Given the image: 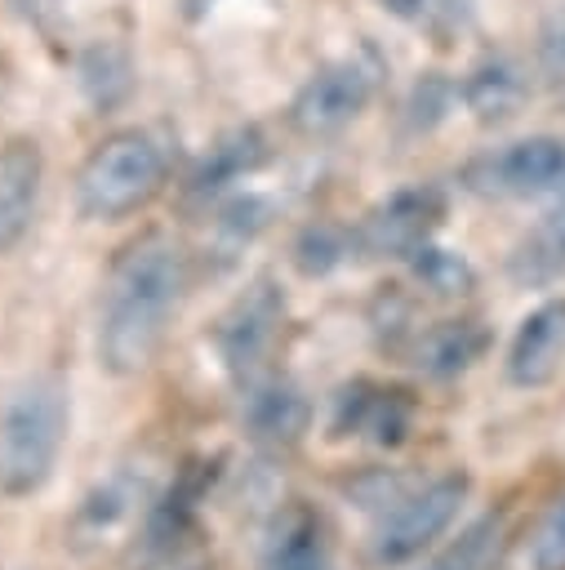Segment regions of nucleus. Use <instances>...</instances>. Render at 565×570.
Masks as SVG:
<instances>
[{"instance_id":"nucleus-4","label":"nucleus","mask_w":565,"mask_h":570,"mask_svg":"<svg viewBox=\"0 0 565 570\" xmlns=\"http://www.w3.org/2000/svg\"><path fill=\"white\" fill-rule=\"evenodd\" d=\"M467 490H472L467 472H445V476H432L427 485L387 494L378 508V521L365 534V566L391 570L427 552L454 525L458 508L467 503Z\"/></svg>"},{"instance_id":"nucleus-28","label":"nucleus","mask_w":565,"mask_h":570,"mask_svg":"<svg viewBox=\"0 0 565 570\" xmlns=\"http://www.w3.org/2000/svg\"><path fill=\"white\" fill-rule=\"evenodd\" d=\"M9 4H13V13H22L27 22H40V18H49L62 0H9Z\"/></svg>"},{"instance_id":"nucleus-15","label":"nucleus","mask_w":565,"mask_h":570,"mask_svg":"<svg viewBox=\"0 0 565 570\" xmlns=\"http://www.w3.org/2000/svg\"><path fill=\"white\" fill-rule=\"evenodd\" d=\"M262 160H267V138H262L254 125H249V129H231V134H222V138L205 151V160L196 165V174H191V196H196V200H214V196H222L231 183L249 178Z\"/></svg>"},{"instance_id":"nucleus-6","label":"nucleus","mask_w":565,"mask_h":570,"mask_svg":"<svg viewBox=\"0 0 565 570\" xmlns=\"http://www.w3.org/2000/svg\"><path fill=\"white\" fill-rule=\"evenodd\" d=\"M463 187L485 200H529L552 196L565 187V138L529 134L516 142H503L494 151H480L463 165Z\"/></svg>"},{"instance_id":"nucleus-20","label":"nucleus","mask_w":565,"mask_h":570,"mask_svg":"<svg viewBox=\"0 0 565 570\" xmlns=\"http://www.w3.org/2000/svg\"><path fill=\"white\" fill-rule=\"evenodd\" d=\"M503 543V521L489 512L480 521H472L449 548H440L423 570H489Z\"/></svg>"},{"instance_id":"nucleus-16","label":"nucleus","mask_w":565,"mask_h":570,"mask_svg":"<svg viewBox=\"0 0 565 570\" xmlns=\"http://www.w3.org/2000/svg\"><path fill=\"white\" fill-rule=\"evenodd\" d=\"M485 347H489V330L476 316H458V321L432 325L418 338L414 356H418V370H427L432 379H458L485 356Z\"/></svg>"},{"instance_id":"nucleus-5","label":"nucleus","mask_w":565,"mask_h":570,"mask_svg":"<svg viewBox=\"0 0 565 570\" xmlns=\"http://www.w3.org/2000/svg\"><path fill=\"white\" fill-rule=\"evenodd\" d=\"M378 80H383V62L369 49L329 58L289 98V125L303 138H334L374 102Z\"/></svg>"},{"instance_id":"nucleus-1","label":"nucleus","mask_w":565,"mask_h":570,"mask_svg":"<svg viewBox=\"0 0 565 570\" xmlns=\"http://www.w3.org/2000/svg\"><path fill=\"white\" fill-rule=\"evenodd\" d=\"M191 289V254L169 232L133 236L107 267L98 294V365L111 374H142Z\"/></svg>"},{"instance_id":"nucleus-18","label":"nucleus","mask_w":565,"mask_h":570,"mask_svg":"<svg viewBox=\"0 0 565 570\" xmlns=\"http://www.w3.org/2000/svg\"><path fill=\"white\" fill-rule=\"evenodd\" d=\"M387 18L405 22L409 31L436 40V45H449L458 40L472 18H476V0H374Z\"/></svg>"},{"instance_id":"nucleus-11","label":"nucleus","mask_w":565,"mask_h":570,"mask_svg":"<svg viewBox=\"0 0 565 570\" xmlns=\"http://www.w3.org/2000/svg\"><path fill=\"white\" fill-rule=\"evenodd\" d=\"M565 365V298L538 303L507 343V379L516 387H543Z\"/></svg>"},{"instance_id":"nucleus-9","label":"nucleus","mask_w":565,"mask_h":570,"mask_svg":"<svg viewBox=\"0 0 565 570\" xmlns=\"http://www.w3.org/2000/svg\"><path fill=\"white\" fill-rule=\"evenodd\" d=\"M414 428V396L405 387L378 379H351L329 401V436L334 441H369L378 450H396Z\"/></svg>"},{"instance_id":"nucleus-25","label":"nucleus","mask_w":565,"mask_h":570,"mask_svg":"<svg viewBox=\"0 0 565 570\" xmlns=\"http://www.w3.org/2000/svg\"><path fill=\"white\" fill-rule=\"evenodd\" d=\"M458 98V85H449V80H440L436 71L427 76V80H418L414 85V94H409V102H405V111H409V120H418L423 129L427 125H436L445 111H449V102Z\"/></svg>"},{"instance_id":"nucleus-22","label":"nucleus","mask_w":565,"mask_h":570,"mask_svg":"<svg viewBox=\"0 0 565 570\" xmlns=\"http://www.w3.org/2000/svg\"><path fill=\"white\" fill-rule=\"evenodd\" d=\"M80 85L98 107H111L129 94V58L111 45H93L80 58Z\"/></svg>"},{"instance_id":"nucleus-8","label":"nucleus","mask_w":565,"mask_h":570,"mask_svg":"<svg viewBox=\"0 0 565 570\" xmlns=\"http://www.w3.org/2000/svg\"><path fill=\"white\" fill-rule=\"evenodd\" d=\"M285 325V294L271 276H258L249 289L231 298V307L214 325V352L227 365V374L245 387L262 374V361L276 347V334Z\"/></svg>"},{"instance_id":"nucleus-27","label":"nucleus","mask_w":565,"mask_h":570,"mask_svg":"<svg viewBox=\"0 0 565 570\" xmlns=\"http://www.w3.org/2000/svg\"><path fill=\"white\" fill-rule=\"evenodd\" d=\"M151 570H209V561L200 552H187V548L169 543V548H160V561Z\"/></svg>"},{"instance_id":"nucleus-10","label":"nucleus","mask_w":565,"mask_h":570,"mask_svg":"<svg viewBox=\"0 0 565 570\" xmlns=\"http://www.w3.org/2000/svg\"><path fill=\"white\" fill-rule=\"evenodd\" d=\"M245 432L267 445V450H294L303 432L311 428V401L303 387L285 374H258L245 383V405H240Z\"/></svg>"},{"instance_id":"nucleus-7","label":"nucleus","mask_w":565,"mask_h":570,"mask_svg":"<svg viewBox=\"0 0 565 570\" xmlns=\"http://www.w3.org/2000/svg\"><path fill=\"white\" fill-rule=\"evenodd\" d=\"M449 214V200L436 183H414L391 196H383L365 218L351 227V245L360 258H414L423 245L436 240L440 223Z\"/></svg>"},{"instance_id":"nucleus-2","label":"nucleus","mask_w":565,"mask_h":570,"mask_svg":"<svg viewBox=\"0 0 565 570\" xmlns=\"http://www.w3.org/2000/svg\"><path fill=\"white\" fill-rule=\"evenodd\" d=\"M71 428V396L58 374H31L0 401V494L27 499L49 485Z\"/></svg>"},{"instance_id":"nucleus-21","label":"nucleus","mask_w":565,"mask_h":570,"mask_svg":"<svg viewBox=\"0 0 565 570\" xmlns=\"http://www.w3.org/2000/svg\"><path fill=\"white\" fill-rule=\"evenodd\" d=\"M347 254H356L351 227L311 223V227H303L298 240H294V267H298L303 276H329L338 263H347Z\"/></svg>"},{"instance_id":"nucleus-14","label":"nucleus","mask_w":565,"mask_h":570,"mask_svg":"<svg viewBox=\"0 0 565 570\" xmlns=\"http://www.w3.org/2000/svg\"><path fill=\"white\" fill-rule=\"evenodd\" d=\"M529 94V76L512 53H485L463 80H458V98L463 107L480 120V125H498L507 116L521 111Z\"/></svg>"},{"instance_id":"nucleus-17","label":"nucleus","mask_w":565,"mask_h":570,"mask_svg":"<svg viewBox=\"0 0 565 570\" xmlns=\"http://www.w3.org/2000/svg\"><path fill=\"white\" fill-rule=\"evenodd\" d=\"M267 570H334L325 521L311 508H289L267 543Z\"/></svg>"},{"instance_id":"nucleus-12","label":"nucleus","mask_w":565,"mask_h":570,"mask_svg":"<svg viewBox=\"0 0 565 570\" xmlns=\"http://www.w3.org/2000/svg\"><path fill=\"white\" fill-rule=\"evenodd\" d=\"M44 183V156L36 138H9L0 147V254L13 249L40 205Z\"/></svg>"},{"instance_id":"nucleus-13","label":"nucleus","mask_w":565,"mask_h":570,"mask_svg":"<svg viewBox=\"0 0 565 570\" xmlns=\"http://www.w3.org/2000/svg\"><path fill=\"white\" fill-rule=\"evenodd\" d=\"M507 276L521 289H538L565 276V187L552 191V205L534 218V227L512 245Z\"/></svg>"},{"instance_id":"nucleus-24","label":"nucleus","mask_w":565,"mask_h":570,"mask_svg":"<svg viewBox=\"0 0 565 570\" xmlns=\"http://www.w3.org/2000/svg\"><path fill=\"white\" fill-rule=\"evenodd\" d=\"M529 561H534V570H565V499H561V503L543 517V525L534 530Z\"/></svg>"},{"instance_id":"nucleus-26","label":"nucleus","mask_w":565,"mask_h":570,"mask_svg":"<svg viewBox=\"0 0 565 570\" xmlns=\"http://www.w3.org/2000/svg\"><path fill=\"white\" fill-rule=\"evenodd\" d=\"M538 62L552 80H565V9L543 27V40H538Z\"/></svg>"},{"instance_id":"nucleus-19","label":"nucleus","mask_w":565,"mask_h":570,"mask_svg":"<svg viewBox=\"0 0 565 570\" xmlns=\"http://www.w3.org/2000/svg\"><path fill=\"white\" fill-rule=\"evenodd\" d=\"M409 267H414V281L423 285V289H432V294H440V298H458V294H467L472 285H476V267L467 263V254L463 249H445V245H423L414 258H409Z\"/></svg>"},{"instance_id":"nucleus-23","label":"nucleus","mask_w":565,"mask_h":570,"mask_svg":"<svg viewBox=\"0 0 565 570\" xmlns=\"http://www.w3.org/2000/svg\"><path fill=\"white\" fill-rule=\"evenodd\" d=\"M267 200L262 196H231V200H222V209H218V218H214V232H218V240H222V249H240V245H249L262 227H267Z\"/></svg>"},{"instance_id":"nucleus-3","label":"nucleus","mask_w":565,"mask_h":570,"mask_svg":"<svg viewBox=\"0 0 565 570\" xmlns=\"http://www.w3.org/2000/svg\"><path fill=\"white\" fill-rule=\"evenodd\" d=\"M169 183V147L151 129L107 134L76 169V209L89 223H116L147 209Z\"/></svg>"}]
</instances>
